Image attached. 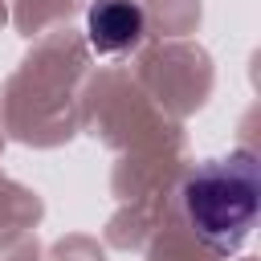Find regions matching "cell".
Segmentation results:
<instances>
[{
    "mask_svg": "<svg viewBox=\"0 0 261 261\" xmlns=\"http://www.w3.org/2000/svg\"><path fill=\"white\" fill-rule=\"evenodd\" d=\"M86 33L98 53H122L143 37V12L130 0H98L86 16Z\"/></svg>",
    "mask_w": 261,
    "mask_h": 261,
    "instance_id": "cell-2",
    "label": "cell"
},
{
    "mask_svg": "<svg viewBox=\"0 0 261 261\" xmlns=\"http://www.w3.org/2000/svg\"><path fill=\"white\" fill-rule=\"evenodd\" d=\"M257 204H261V175L249 151L212 159L184 184V212L196 237L216 253H237L245 245L257 220Z\"/></svg>",
    "mask_w": 261,
    "mask_h": 261,
    "instance_id": "cell-1",
    "label": "cell"
}]
</instances>
